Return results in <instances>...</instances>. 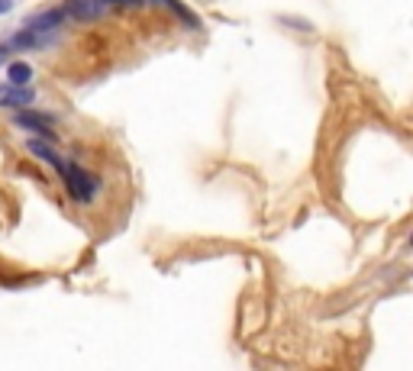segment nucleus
<instances>
[{"instance_id":"f257e3e1","label":"nucleus","mask_w":413,"mask_h":371,"mask_svg":"<svg viewBox=\"0 0 413 371\" xmlns=\"http://www.w3.org/2000/svg\"><path fill=\"white\" fill-rule=\"evenodd\" d=\"M55 168L62 171L65 188H68V194L75 197V200H94V194H97V181H94L85 168H77V165H71V161H65V158L58 161Z\"/></svg>"},{"instance_id":"f03ea898","label":"nucleus","mask_w":413,"mask_h":371,"mask_svg":"<svg viewBox=\"0 0 413 371\" xmlns=\"http://www.w3.org/2000/svg\"><path fill=\"white\" fill-rule=\"evenodd\" d=\"M62 14L75 16L81 23H91V20H100L107 14V0H65Z\"/></svg>"},{"instance_id":"7ed1b4c3","label":"nucleus","mask_w":413,"mask_h":371,"mask_svg":"<svg viewBox=\"0 0 413 371\" xmlns=\"http://www.w3.org/2000/svg\"><path fill=\"white\" fill-rule=\"evenodd\" d=\"M33 97H36V91L33 87H26V85H4L0 87V107H26V104H33Z\"/></svg>"},{"instance_id":"20e7f679","label":"nucleus","mask_w":413,"mask_h":371,"mask_svg":"<svg viewBox=\"0 0 413 371\" xmlns=\"http://www.w3.org/2000/svg\"><path fill=\"white\" fill-rule=\"evenodd\" d=\"M16 127L23 129H33L39 136H52V117L49 113H16Z\"/></svg>"},{"instance_id":"39448f33","label":"nucleus","mask_w":413,"mask_h":371,"mask_svg":"<svg viewBox=\"0 0 413 371\" xmlns=\"http://www.w3.org/2000/svg\"><path fill=\"white\" fill-rule=\"evenodd\" d=\"M52 39V33H36V29H23V33H16L14 39H10V45L14 49H43L45 43Z\"/></svg>"},{"instance_id":"423d86ee","label":"nucleus","mask_w":413,"mask_h":371,"mask_svg":"<svg viewBox=\"0 0 413 371\" xmlns=\"http://www.w3.org/2000/svg\"><path fill=\"white\" fill-rule=\"evenodd\" d=\"M62 10H45V14L33 16V20H26V29H36V33H52V29L62 23Z\"/></svg>"},{"instance_id":"0eeeda50","label":"nucleus","mask_w":413,"mask_h":371,"mask_svg":"<svg viewBox=\"0 0 413 371\" xmlns=\"http://www.w3.org/2000/svg\"><path fill=\"white\" fill-rule=\"evenodd\" d=\"M149 4H161V7H168L171 14H175L178 20H184V23H188L191 29H197V26H200L197 14H191V7H188V4H181V0H149Z\"/></svg>"},{"instance_id":"6e6552de","label":"nucleus","mask_w":413,"mask_h":371,"mask_svg":"<svg viewBox=\"0 0 413 371\" xmlns=\"http://www.w3.org/2000/svg\"><path fill=\"white\" fill-rule=\"evenodd\" d=\"M7 77L14 81V85H29V81H33V68H29L26 62H14L7 68Z\"/></svg>"},{"instance_id":"1a4fd4ad","label":"nucleus","mask_w":413,"mask_h":371,"mask_svg":"<svg viewBox=\"0 0 413 371\" xmlns=\"http://www.w3.org/2000/svg\"><path fill=\"white\" fill-rule=\"evenodd\" d=\"M29 152H33V155H39V158H45V161H52V165H58V161H62L55 152H52L49 146H43V142H39V139H33V142H29Z\"/></svg>"},{"instance_id":"9d476101","label":"nucleus","mask_w":413,"mask_h":371,"mask_svg":"<svg viewBox=\"0 0 413 371\" xmlns=\"http://www.w3.org/2000/svg\"><path fill=\"white\" fill-rule=\"evenodd\" d=\"M10 7H14V0H0V16L7 14V10H10Z\"/></svg>"},{"instance_id":"9b49d317","label":"nucleus","mask_w":413,"mask_h":371,"mask_svg":"<svg viewBox=\"0 0 413 371\" xmlns=\"http://www.w3.org/2000/svg\"><path fill=\"white\" fill-rule=\"evenodd\" d=\"M107 4H146V0H107Z\"/></svg>"},{"instance_id":"f8f14e48","label":"nucleus","mask_w":413,"mask_h":371,"mask_svg":"<svg viewBox=\"0 0 413 371\" xmlns=\"http://www.w3.org/2000/svg\"><path fill=\"white\" fill-rule=\"evenodd\" d=\"M4 58H7V49H4V45H0V62H4Z\"/></svg>"}]
</instances>
